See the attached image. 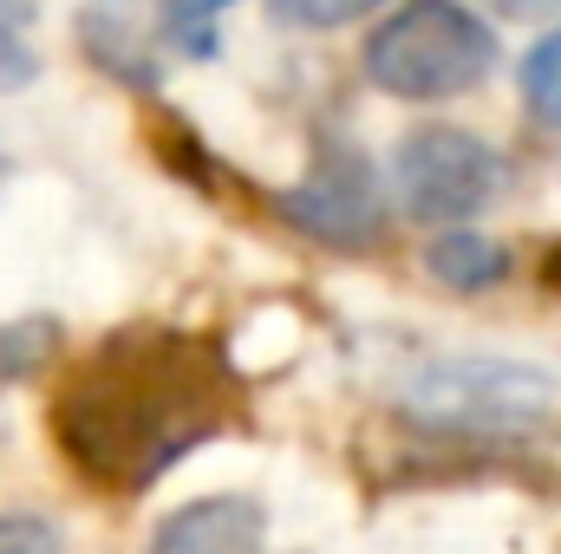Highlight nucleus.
<instances>
[{
  "label": "nucleus",
  "instance_id": "obj_1",
  "mask_svg": "<svg viewBox=\"0 0 561 554\" xmlns=\"http://www.w3.org/2000/svg\"><path fill=\"white\" fill-rule=\"evenodd\" d=\"M229 424H236L229 366L209 346L163 326L105 339L53 405L59 450L99 489L118 496L150 489L163 470H176L196 443H209Z\"/></svg>",
  "mask_w": 561,
  "mask_h": 554
},
{
  "label": "nucleus",
  "instance_id": "obj_2",
  "mask_svg": "<svg viewBox=\"0 0 561 554\" xmlns=\"http://www.w3.org/2000/svg\"><path fill=\"white\" fill-rule=\"evenodd\" d=\"M399 412L437 437H529L561 417V379L529 359H424L399 379Z\"/></svg>",
  "mask_w": 561,
  "mask_h": 554
},
{
  "label": "nucleus",
  "instance_id": "obj_3",
  "mask_svg": "<svg viewBox=\"0 0 561 554\" xmlns=\"http://www.w3.org/2000/svg\"><path fill=\"white\" fill-rule=\"evenodd\" d=\"M496 72V33L463 0H405L366 39V79L405 105L477 92Z\"/></svg>",
  "mask_w": 561,
  "mask_h": 554
},
{
  "label": "nucleus",
  "instance_id": "obj_4",
  "mask_svg": "<svg viewBox=\"0 0 561 554\" xmlns=\"http://www.w3.org/2000/svg\"><path fill=\"white\" fill-rule=\"evenodd\" d=\"M510 183L503 150L463 125H419L392 150V196L412 222H470Z\"/></svg>",
  "mask_w": 561,
  "mask_h": 554
},
{
  "label": "nucleus",
  "instance_id": "obj_5",
  "mask_svg": "<svg viewBox=\"0 0 561 554\" xmlns=\"http://www.w3.org/2000/svg\"><path fill=\"white\" fill-rule=\"evenodd\" d=\"M280 216L327 249H373L386 235V183L359 143H327L313 170L280 189Z\"/></svg>",
  "mask_w": 561,
  "mask_h": 554
},
{
  "label": "nucleus",
  "instance_id": "obj_6",
  "mask_svg": "<svg viewBox=\"0 0 561 554\" xmlns=\"http://www.w3.org/2000/svg\"><path fill=\"white\" fill-rule=\"evenodd\" d=\"M79 46L105 79L138 85V92L163 85V72L176 59V33H170L163 0H85L79 7Z\"/></svg>",
  "mask_w": 561,
  "mask_h": 554
},
{
  "label": "nucleus",
  "instance_id": "obj_7",
  "mask_svg": "<svg viewBox=\"0 0 561 554\" xmlns=\"http://www.w3.org/2000/svg\"><path fill=\"white\" fill-rule=\"evenodd\" d=\"M268 516L249 496H196L157 522L150 554H262Z\"/></svg>",
  "mask_w": 561,
  "mask_h": 554
},
{
  "label": "nucleus",
  "instance_id": "obj_8",
  "mask_svg": "<svg viewBox=\"0 0 561 554\" xmlns=\"http://www.w3.org/2000/svg\"><path fill=\"white\" fill-rule=\"evenodd\" d=\"M424 275L437 287H457V293H483L510 275V249L490 242V235H470V229H450L424 249Z\"/></svg>",
  "mask_w": 561,
  "mask_h": 554
},
{
  "label": "nucleus",
  "instance_id": "obj_9",
  "mask_svg": "<svg viewBox=\"0 0 561 554\" xmlns=\"http://www.w3.org/2000/svg\"><path fill=\"white\" fill-rule=\"evenodd\" d=\"M523 105H529L542 125L561 131V26L542 33V39L529 46V59H523Z\"/></svg>",
  "mask_w": 561,
  "mask_h": 554
},
{
  "label": "nucleus",
  "instance_id": "obj_10",
  "mask_svg": "<svg viewBox=\"0 0 561 554\" xmlns=\"http://www.w3.org/2000/svg\"><path fill=\"white\" fill-rule=\"evenodd\" d=\"M229 7H236V0H163L170 33H176V53H190V59H216V20H222Z\"/></svg>",
  "mask_w": 561,
  "mask_h": 554
},
{
  "label": "nucleus",
  "instance_id": "obj_11",
  "mask_svg": "<svg viewBox=\"0 0 561 554\" xmlns=\"http://www.w3.org/2000/svg\"><path fill=\"white\" fill-rule=\"evenodd\" d=\"M26 20H33V0H0V92L26 85L39 72L33 39H26Z\"/></svg>",
  "mask_w": 561,
  "mask_h": 554
},
{
  "label": "nucleus",
  "instance_id": "obj_12",
  "mask_svg": "<svg viewBox=\"0 0 561 554\" xmlns=\"http://www.w3.org/2000/svg\"><path fill=\"white\" fill-rule=\"evenodd\" d=\"M379 7L386 0H268V13L280 26H300V33H333V26H353Z\"/></svg>",
  "mask_w": 561,
  "mask_h": 554
},
{
  "label": "nucleus",
  "instance_id": "obj_13",
  "mask_svg": "<svg viewBox=\"0 0 561 554\" xmlns=\"http://www.w3.org/2000/svg\"><path fill=\"white\" fill-rule=\"evenodd\" d=\"M0 554H59V529L46 516H0Z\"/></svg>",
  "mask_w": 561,
  "mask_h": 554
},
{
  "label": "nucleus",
  "instance_id": "obj_14",
  "mask_svg": "<svg viewBox=\"0 0 561 554\" xmlns=\"http://www.w3.org/2000/svg\"><path fill=\"white\" fill-rule=\"evenodd\" d=\"M496 13H510V20H549V13H561V0H490Z\"/></svg>",
  "mask_w": 561,
  "mask_h": 554
},
{
  "label": "nucleus",
  "instance_id": "obj_15",
  "mask_svg": "<svg viewBox=\"0 0 561 554\" xmlns=\"http://www.w3.org/2000/svg\"><path fill=\"white\" fill-rule=\"evenodd\" d=\"M542 275H549V280H556V287H561V249H556V255H549V268H542Z\"/></svg>",
  "mask_w": 561,
  "mask_h": 554
},
{
  "label": "nucleus",
  "instance_id": "obj_16",
  "mask_svg": "<svg viewBox=\"0 0 561 554\" xmlns=\"http://www.w3.org/2000/svg\"><path fill=\"white\" fill-rule=\"evenodd\" d=\"M0 183H7V157H0Z\"/></svg>",
  "mask_w": 561,
  "mask_h": 554
}]
</instances>
